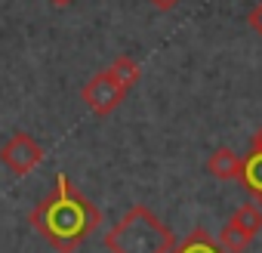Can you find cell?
Here are the masks:
<instances>
[{"mask_svg": "<svg viewBox=\"0 0 262 253\" xmlns=\"http://www.w3.org/2000/svg\"><path fill=\"white\" fill-rule=\"evenodd\" d=\"M151 7H158V10H164V13H170V10H176L182 0H148Z\"/></svg>", "mask_w": 262, "mask_h": 253, "instance_id": "cell-12", "label": "cell"}, {"mask_svg": "<svg viewBox=\"0 0 262 253\" xmlns=\"http://www.w3.org/2000/svg\"><path fill=\"white\" fill-rule=\"evenodd\" d=\"M216 241H219V244H222V247H225L228 253H244V250L250 247V241H253V238H250L247 231H241V228H237L234 222H225Z\"/></svg>", "mask_w": 262, "mask_h": 253, "instance_id": "cell-10", "label": "cell"}, {"mask_svg": "<svg viewBox=\"0 0 262 253\" xmlns=\"http://www.w3.org/2000/svg\"><path fill=\"white\" fill-rule=\"evenodd\" d=\"M228 222H234L241 231H247L250 238H256L259 228H262V207H259V204H241V207L231 213Z\"/></svg>", "mask_w": 262, "mask_h": 253, "instance_id": "cell-9", "label": "cell"}, {"mask_svg": "<svg viewBox=\"0 0 262 253\" xmlns=\"http://www.w3.org/2000/svg\"><path fill=\"white\" fill-rule=\"evenodd\" d=\"M237 179H241L244 192L256 204H262V142H253L250 145V155L241 158V176Z\"/></svg>", "mask_w": 262, "mask_h": 253, "instance_id": "cell-5", "label": "cell"}, {"mask_svg": "<svg viewBox=\"0 0 262 253\" xmlns=\"http://www.w3.org/2000/svg\"><path fill=\"white\" fill-rule=\"evenodd\" d=\"M247 25H250V28H253V31L262 37V4L250 10V16H247Z\"/></svg>", "mask_w": 262, "mask_h": 253, "instance_id": "cell-11", "label": "cell"}, {"mask_svg": "<svg viewBox=\"0 0 262 253\" xmlns=\"http://www.w3.org/2000/svg\"><path fill=\"white\" fill-rule=\"evenodd\" d=\"M167 253H228L207 228H191L182 241H173Z\"/></svg>", "mask_w": 262, "mask_h": 253, "instance_id": "cell-6", "label": "cell"}, {"mask_svg": "<svg viewBox=\"0 0 262 253\" xmlns=\"http://www.w3.org/2000/svg\"><path fill=\"white\" fill-rule=\"evenodd\" d=\"M80 96H83V102L90 105V111H93L96 117H108V114L123 102L126 90H123V87L111 77V71L105 68V71H96V74L83 83Z\"/></svg>", "mask_w": 262, "mask_h": 253, "instance_id": "cell-4", "label": "cell"}, {"mask_svg": "<svg viewBox=\"0 0 262 253\" xmlns=\"http://www.w3.org/2000/svg\"><path fill=\"white\" fill-rule=\"evenodd\" d=\"M253 142H262V126L256 130V136H253Z\"/></svg>", "mask_w": 262, "mask_h": 253, "instance_id": "cell-14", "label": "cell"}, {"mask_svg": "<svg viewBox=\"0 0 262 253\" xmlns=\"http://www.w3.org/2000/svg\"><path fill=\"white\" fill-rule=\"evenodd\" d=\"M207 170L216 176V179H237L241 176V158L231 152V149H216L210 158H207Z\"/></svg>", "mask_w": 262, "mask_h": 253, "instance_id": "cell-7", "label": "cell"}, {"mask_svg": "<svg viewBox=\"0 0 262 253\" xmlns=\"http://www.w3.org/2000/svg\"><path fill=\"white\" fill-rule=\"evenodd\" d=\"M99 207L65 176H56V188L28 213L31 228L56 250V253H74L96 228H99Z\"/></svg>", "mask_w": 262, "mask_h": 253, "instance_id": "cell-1", "label": "cell"}, {"mask_svg": "<svg viewBox=\"0 0 262 253\" xmlns=\"http://www.w3.org/2000/svg\"><path fill=\"white\" fill-rule=\"evenodd\" d=\"M108 71H111V77H114L123 90H133V87L139 83V77H142L139 62H136V59H129V56H117V59L108 65Z\"/></svg>", "mask_w": 262, "mask_h": 253, "instance_id": "cell-8", "label": "cell"}, {"mask_svg": "<svg viewBox=\"0 0 262 253\" xmlns=\"http://www.w3.org/2000/svg\"><path fill=\"white\" fill-rule=\"evenodd\" d=\"M50 4H53V7H68L71 0H50Z\"/></svg>", "mask_w": 262, "mask_h": 253, "instance_id": "cell-13", "label": "cell"}, {"mask_svg": "<svg viewBox=\"0 0 262 253\" xmlns=\"http://www.w3.org/2000/svg\"><path fill=\"white\" fill-rule=\"evenodd\" d=\"M0 164L13 176H28L43 164V145L28 133H13L0 145Z\"/></svg>", "mask_w": 262, "mask_h": 253, "instance_id": "cell-3", "label": "cell"}, {"mask_svg": "<svg viewBox=\"0 0 262 253\" xmlns=\"http://www.w3.org/2000/svg\"><path fill=\"white\" fill-rule=\"evenodd\" d=\"M105 247L111 253H167L173 247V231L145 204H133L108 231Z\"/></svg>", "mask_w": 262, "mask_h": 253, "instance_id": "cell-2", "label": "cell"}]
</instances>
